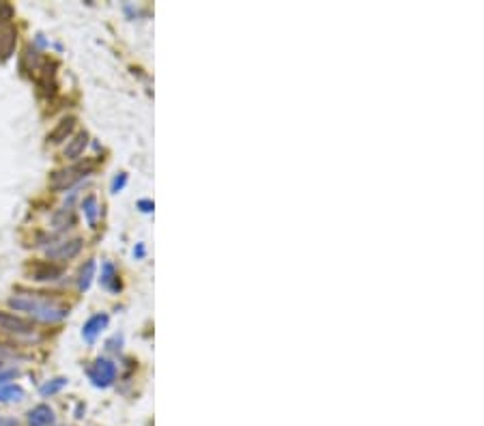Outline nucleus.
<instances>
[{
    "label": "nucleus",
    "instance_id": "20e7f679",
    "mask_svg": "<svg viewBox=\"0 0 484 426\" xmlns=\"http://www.w3.org/2000/svg\"><path fill=\"white\" fill-rule=\"evenodd\" d=\"M0 329H5L7 334H16V336H31L35 334V325L14 312H5L0 310Z\"/></svg>",
    "mask_w": 484,
    "mask_h": 426
},
{
    "label": "nucleus",
    "instance_id": "0eeeda50",
    "mask_svg": "<svg viewBox=\"0 0 484 426\" xmlns=\"http://www.w3.org/2000/svg\"><path fill=\"white\" fill-rule=\"evenodd\" d=\"M87 147H89V133H87V131H80V133H75V136L67 142V147H65L63 155H65L67 160H80V158L85 155Z\"/></svg>",
    "mask_w": 484,
    "mask_h": 426
},
{
    "label": "nucleus",
    "instance_id": "4be33fe9",
    "mask_svg": "<svg viewBox=\"0 0 484 426\" xmlns=\"http://www.w3.org/2000/svg\"><path fill=\"white\" fill-rule=\"evenodd\" d=\"M7 355H9V351H5L3 346H0V358H7Z\"/></svg>",
    "mask_w": 484,
    "mask_h": 426
},
{
    "label": "nucleus",
    "instance_id": "f257e3e1",
    "mask_svg": "<svg viewBox=\"0 0 484 426\" xmlns=\"http://www.w3.org/2000/svg\"><path fill=\"white\" fill-rule=\"evenodd\" d=\"M9 306L20 310V312H26L33 319L43 321V323H58V321H63L69 315V308L60 300L50 297L45 293H20V295H14V297H9Z\"/></svg>",
    "mask_w": 484,
    "mask_h": 426
},
{
    "label": "nucleus",
    "instance_id": "2eb2a0df",
    "mask_svg": "<svg viewBox=\"0 0 484 426\" xmlns=\"http://www.w3.org/2000/svg\"><path fill=\"white\" fill-rule=\"evenodd\" d=\"M65 386H67V379H65V377H58V379H54V381H50V383H43V386H41V394H43V396H52V394L60 392Z\"/></svg>",
    "mask_w": 484,
    "mask_h": 426
},
{
    "label": "nucleus",
    "instance_id": "412c9836",
    "mask_svg": "<svg viewBox=\"0 0 484 426\" xmlns=\"http://www.w3.org/2000/svg\"><path fill=\"white\" fill-rule=\"evenodd\" d=\"M0 426H18V420H14V417H0Z\"/></svg>",
    "mask_w": 484,
    "mask_h": 426
},
{
    "label": "nucleus",
    "instance_id": "4468645a",
    "mask_svg": "<svg viewBox=\"0 0 484 426\" xmlns=\"http://www.w3.org/2000/svg\"><path fill=\"white\" fill-rule=\"evenodd\" d=\"M82 209H85V216H87L89 224H95V220H97V198L87 196L85 202H82Z\"/></svg>",
    "mask_w": 484,
    "mask_h": 426
},
{
    "label": "nucleus",
    "instance_id": "39448f33",
    "mask_svg": "<svg viewBox=\"0 0 484 426\" xmlns=\"http://www.w3.org/2000/svg\"><path fill=\"white\" fill-rule=\"evenodd\" d=\"M82 246H85L82 239H80V237H73V239H67V241H63V244L50 248V250H48V256L54 258V261H71V258H75L80 252H82Z\"/></svg>",
    "mask_w": 484,
    "mask_h": 426
},
{
    "label": "nucleus",
    "instance_id": "6e6552de",
    "mask_svg": "<svg viewBox=\"0 0 484 426\" xmlns=\"http://www.w3.org/2000/svg\"><path fill=\"white\" fill-rule=\"evenodd\" d=\"M75 116H65V119H60L56 125H54V129L48 133V142H52V145H60V142H65L71 133H73V129H75Z\"/></svg>",
    "mask_w": 484,
    "mask_h": 426
},
{
    "label": "nucleus",
    "instance_id": "423d86ee",
    "mask_svg": "<svg viewBox=\"0 0 484 426\" xmlns=\"http://www.w3.org/2000/svg\"><path fill=\"white\" fill-rule=\"evenodd\" d=\"M28 273L33 280H39V282H52V280H58L63 275V267L54 265V263H48V261H39V263H33L28 267Z\"/></svg>",
    "mask_w": 484,
    "mask_h": 426
},
{
    "label": "nucleus",
    "instance_id": "a211bd4d",
    "mask_svg": "<svg viewBox=\"0 0 484 426\" xmlns=\"http://www.w3.org/2000/svg\"><path fill=\"white\" fill-rule=\"evenodd\" d=\"M125 183H127V175L119 173V177H114V181H112V194H119L125 187Z\"/></svg>",
    "mask_w": 484,
    "mask_h": 426
},
{
    "label": "nucleus",
    "instance_id": "1a4fd4ad",
    "mask_svg": "<svg viewBox=\"0 0 484 426\" xmlns=\"http://www.w3.org/2000/svg\"><path fill=\"white\" fill-rule=\"evenodd\" d=\"M18 43V31L9 24L0 26V60H7Z\"/></svg>",
    "mask_w": 484,
    "mask_h": 426
},
{
    "label": "nucleus",
    "instance_id": "ddd939ff",
    "mask_svg": "<svg viewBox=\"0 0 484 426\" xmlns=\"http://www.w3.org/2000/svg\"><path fill=\"white\" fill-rule=\"evenodd\" d=\"M102 284H104V287H108V289H112V291H119L121 289V282H119V275L114 271V265H110V263L104 265Z\"/></svg>",
    "mask_w": 484,
    "mask_h": 426
},
{
    "label": "nucleus",
    "instance_id": "dca6fc26",
    "mask_svg": "<svg viewBox=\"0 0 484 426\" xmlns=\"http://www.w3.org/2000/svg\"><path fill=\"white\" fill-rule=\"evenodd\" d=\"M24 392L18 386H3L0 388V400H20Z\"/></svg>",
    "mask_w": 484,
    "mask_h": 426
},
{
    "label": "nucleus",
    "instance_id": "5701e85b",
    "mask_svg": "<svg viewBox=\"0 0 484 426\" xmlns=\"http://www.w3.org/2000/svg\"><path fill=\"white\" fill-rule=\"evenodd\" d=\"M136 254H138V256H142V254H144V248H142V246H138V250H136Z\"/></svg>",
    "mask_w": 484,
    "mask_h": 426
},
{
    "label": "nucleus",
    "instance_id": "7ed1b4c3",
    "mask_svg": "<svg viewBox=\"0 0 484 426\" xmlns=\"http://www.w3.org/2000/svg\"><path fill=\"white\" fill-rule=\"evenodd\" d=\"M89 379L93 381V386L97 388H108L112 386V381L117 379V366L110 360H97L91 368H89Z\"/></svg>",
    "mask_w": 484,
    "mask_h": 426
},
{
    "label": "nucleus",
    "instance_id": "f03ea898",
    "mask_svg": "<svg viewBox=\"0 0 484 426\" xmlns=\"http://www.w3.org/2000/svg\"><path fill=\"white\" fill-rule=\"evenodd\" d=\"M91 170H93V166H85V164H77V166H71V168L56 170V173L50 177V185H52L54 190H67V187H71L73 183H77L80 179H85Z\"/></svg>",
    "mask_w": 484,
    "mask_h": 426
},
{
    "label": "nucleus",
    "instance_id": "6ab92c4d",
    "mask_svg": "<svg viewBox=\"0 0 484 426\" xmlns=\"http://www.w3.org/2000/svg\"><path fill=\"white\" fill-rule=\"evenodd\" d=\"M16 375H18L16 371H0V386H5V383H7L9 379H14Z\"/></svg>",
    "mask_w": 484,
    "mask_h": 426
},
{
    "label": "nucleus",
    "instance_id": "aec40b11",
    "mask_svg": "<svg viewBox=\"0 0 484 426\" xmlns=\"http://www.w3.org/2000/svg\"><path fill=\"white\" fill-rule=\"evenodd\" d=\"M138 207H140V209H142V211H144V213H151V211H153V207H155V204H153V202H151V200H140V202H138Z\"/></svg>",
    "mask_w": 484,
    "mask_h": 426
},
{
    "label": "nucleus",
    "instance_id": "f3484780",
    "mask_svg": "<svg viewBox=\"0 0 484 426\" xmlns=\"http://www.w3.org/2000/svg\"><path fill=\"white\" fill-rule=\"evenodd\" d=\"M14 13H16V9L9 3H0V26L7 24L14 18Z\"/></svg>",
    "mask_w": 484,
    "mask_h": 426
},
{
    "label": "nucleus",
    "instance_id": "f8f14e48",
    "mask_svg": "<svg viewBox=\"0 0 484 426\" xmlns=\"http://www.w3.org/2000/svg\"><path fill=\"white\" fill-rule=\"evenodd\" d=\"M95 271H97V263L93 258L87 261L82 267H80V271H77V289L80 291H87L91 287L93 278H95Z\"/></svg>",
    "mask_w": 484,
    "mask_h": 426
},
{
    "label": "nucleus",
    "instance_id": "9b49d317",
    "mask_svg": "<svg viewBox=\"0 0 484 426\" xmlns=\"http://www.w3.org/2000/svg\"><path fill=\"white\" fill-rule=\"evenodd\" d=\"M108 325V315H95V317H91L87 323H85V329H82V336L89 340V342H93L100 334H102V329Z\"/></svg>",
    "mask_w": 484,
    "mask_h": 426
},
{
    "label": "nucleus",
    "instance_id": "9d476101",
    "mask_svg": "<svg viewBox=\"0 0 484 426\" xmlns=\"http://www.w3.org/2000/svg\"><path fill=\"white\" fill-rule=\"evenodd\" d=\"M54 422V411L48 405H37L28 411V424L31 426H50Z\"/></svg>",
    "mask_w": 484,
    "mask_h": 426
}]
</instances>
